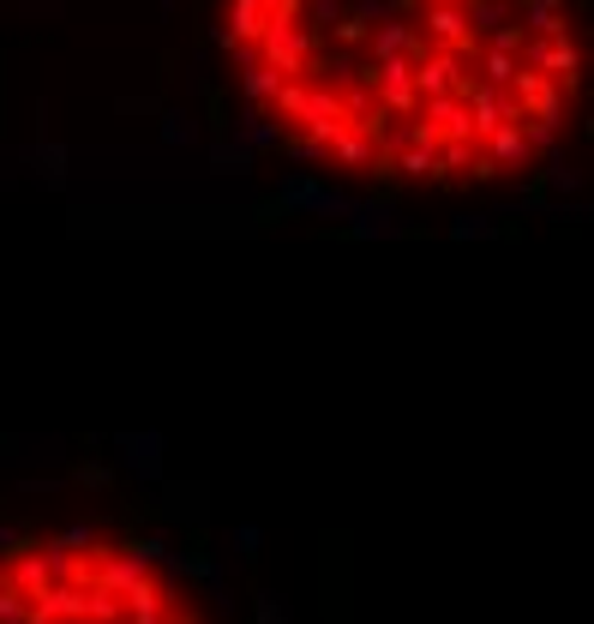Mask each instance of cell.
<instances>
[{
    "mask_svg": "<svg viewBox=\"0 0 594 624\" xmlns=\"http://www.w3.org/2000/svg\"><path fill=\"white\" fill-rule=\"evenodd\" d=\"M277 204L282 216H294V211H313V216H354V199L349 192H337V187H325V180H313L301 168V175H282V187H277Z\"/></svg>",
    "mask_w": 594,
    "mask_h": 624,
    "instance_id": "obj_1",
    "label": "cell"
},
{
    "mask_svg": "<svg viewBox=\"0 0 594 624\" xmlns=\"http://www.w3.org/2000/svg\"><path fill=\"white\" fill-rule=\"evenodd\" d=\"M313 48H318V36L306 31V24H265V31H258V60L277 67L282 79H306Z\"/></svg>",
    "mask_w": 594,
    "mask_h": 624,
    "instance_id": "obj_2",
    "label": "cell"
},
{
    "mask_svg": "<svg viewBox=\"0 0 594 624\" xmlns=\"http://www.w3.org/2000/svg\"><path fill=\"white\" fill-rule=\"evenodd\" d=\"M522 67L546 72V79L558 84V91H577L582 84V48L570 43V36H534V43H522Z\"/></svg>",
    "mask_w": 594,
    "mask_h": 624,
    "instance_id": "obj_3",
    "label": "cell"
},
{
    "mask_svg": "<svg viewBox=\"0 0 594 624\" xmlns=\"http://www.w3.org/2000/svg\"><path fill=\"white\" fill-rule=\"evenodd\" d=\"M361 79L378 91L385 115H414V108H421V96H414V79H409V60H402V55L366 60V67H361Z\"/></svg>",
    "mask_w": 594,
    "mask_h": 624,
    "instance_id": "obj_4",
    "label": "cell"
},
{
    "mask_svg": "<svg viewBox=\"0 0 594 624\" xmlns=\"http://www.w3.org/2000/svg\"><path fill=\"white\" fill-rule=\"evenodd\" d=\"M510 96L522 103V115H529V120H546V127H558V120H565V91H558L546 72H534V67H517Z\"/></svg>",
    "mask_w": 594,
    "mask_h": 624,
    "instance_id": "obj_5",
    "label": "cell"
},
{
    "mask_svg": "<svg viewBox=\"0 0 594 624\" xmlns=\"http://www.w3.org/2000/svg\"><path fill=\"white\" fill-rule=\"evenodd\" d=\"M306 127V139H318V144H330L342 127H349V103H342V91H325V84H306V103H301V115H294Z\"/></svg>",
    "mask_w": 594,
    "mask_h": 624,
    "instance_id": "obj_6",
    "label": "cell"
},
{
    "mask_svg": "<svg viewBox=\"0 0 594 624\" xmlns=\"http://www.w3.org/2000/svg\"><path fill=\"white\" fill-rule=\"evenodd\" d=\"M469 67V60L457 55V48H426L421 60L409 67V79H414V96H438V91H450V79Z\"/></svg>",
    "mask_w": 594,
    "mask_h": 624,
    "instance_id": "obj_7",
    "label": "cell"
},
{
    "mask_svg": "<svg viewBox=\"0 0 594 624\" xmlns=\"http://www.w3.org/2000/svg\"><path fill=\"white\" fill-rule=\"evenodd\" d=\"M481 144H486V163L493 168H529L534 163V144H529V132H522V120H498Z\"/></svg>",
    "mask_w": 594,
    "mask_h": 624,
    "instance_id": "obj_8",
    "label": "cell"
},
{
    "mask_svg": "<svg viewBox=\"0 0 594 624\" xmlns=\"http://www.w3.org/2000/svg\"><path fill=\"white\" fill-rule=\"evenodd\" d=\"M258 31H265V0H229V12H222V24L210 31V43L217 48L258 43Z\"/></svg>",
    "mask_w": 594,
    "mask_h": 624,
    "instance_id": "obj_9",
    "label": "cell"
},
{
    "mask_svg": "<svg viewBox=\"0 0 594 624\" xmlns=\"http://www.w3.org/2000/svg\"><path fill=\"white\" fill-rule=\"evenodd\" d=\"M421 120H433L438 139H474L469 127V103H462L457 91H438V96H421V108H414Z\"/></svg>",
    "mask_w": 594,
    "mask_h": 624,
    "instance_id": "obj_10",
    "label": "cell"
},
{
    "mask_svg": "<svg viewBox=\"0 0 594 624\" xmlns=\"http://www.w3.org/2000/svg\"><path fill=\"white\" fill-rule=\"evenodd\" d=\"M517 7V24L534 36H570V12L565 0H510Z\"/></svg>",
    "mask_w": 594,
    "mask_h": 624,
    "instance_id": "obj_11",
    "label": "cell"
},
{
    "mask_svg": "<svg viewBox=\"0 0 594 624\" xmlns=\"http://www.w3.org/2000/svg\"><path fill=\"white\" fill-rule=\"evenodd\" d=\"M31 607L49 612L54 624H85V588H78V583H49Z\"/></svg>",
    "mask_w": 594,
    "mask_h": 624,
    "instance_id": "obj_12",
    "label": "cell"
},
{
    "mask_svg": "<svg viewBox=\"0 0 594 624\" xmlns=\"http://www.w3.org/2000/svg\"><path fill=\"white\" fill-rule=\"evenodd\" d=\"M121 463L133 468L138 480H157L162 475V439H157V432H126V439H121Z\"/></svg>",
    "mask_w": 594,
    "mask_h": 624,
    "instance_id": "obj_13",
    "label": "cell"
},
{
    "mask_svg": "<svg viewBox=\"0 0 594 624\" xmlns=\"http://www.w3.org/2000/svg\"><path fill=\"white\" fill-rule=\"evenodd\" d=\"M349 240H373V235H397V211H390V199H373V204H361L354 199V216H349V228H342Z\"/></svg>",
    "mask_w": 594,
    "mask_h": 624,
    "instance_id": "obj_14",
    "label": "cell"
},
{
    "mask_svg": "<svg viewBox=\"0 0 594 624\" xmlns=\"http://www.w3.org/2000/svg\"><path fill=\"white\" fill-rule=\"evenodd\" d=\"M282 139H289V132H282V120L277 115H265V108H246V115H241V144H246V151H277V144Z\"/></svg>",
    "mask_w": 594,
    "mask_h": 624,
    "instance_id": "obj_15",
    "label": "cell"
},
{
    "mask_svg": "<svg viewBox=\"0 0 594 624\" xmlns=\"http://www.w3.org/2000/svg\"><path fill=\"white\" fill-rule=\"evenodd\" d=\"M390 168H397L402 180H426V175L438 180V151L433 144H397V151H390Z\"/></svg>",
    "mask_w": 594,
    "mask_h": 624,
    "instance_id": "obj_16",
    "label": "cell"
},
{
    "mask_svg": "<svg viewBox=\"0 0 594 624\" xmlns=\"http://www.w3.org/2000/svg\"><path fill=\"white\" fill-rule=\"evenodd\" d=\"M474 67H481V84H493V91H510V79H517L522 60L505 55V48H481V55H474Z\"/></svg>",
    "mask_w": 594,
    "mask_h": 624,
    "instance_id": "obj_17",
    "label": "cell"
},
{
    "mask_svg": "<svg viewBox=\"0 0 594 624\" xmlns=\"http://www.w3.org/2000/svg\"><path fill=\"white\" fill-rule=\"evenodd\" d=\"M210 168H217V175H246V168H253V151H246L241 139H229V132H222V139L210 144Z\"/></svg>",
    "mask_w": 594,
    "mask_h": 624,
    "instance_id": "obj_18",
    "label": "cell"
},
{
    "mask_svg": "<svg viewBox=\"0 0 594 624\" xmlns=\"http://www.w3.org/2000/svg\"><path fill=\"white\" fill-rule=\"evenodd\" d=\"M277 84H282V72L265 67V60H253V67H246V79H241V91H246V103H253V108H265L270 96H277Z\"/></svg>",
    "mask_w": 594,
    "mask_h": 624,
    "instance_id": "obj_19",
    "label": "cell"
},
{
    "mask_svg": "<svg viewBox=\"0 0 594 624\" xmlns=\"http://www.w3.org/2000/svg\"><path fill=\"white\" fill-rule=\"evenodd\" d=\"M25 163L37 168L49 187H61V180H66V151H61V144H37V151H25Z\"/></svg>",
    "mask_w": 594,
    "mask_h": 624,
    "instance_id": "obj_20",
    "label": "cell"
},
{
    "mask_svg": "<svg viewBox=\"0 0 594 624\" xmlns=\"http://www.w3.org/2000/svg\"><path fill=\"white\" fill-rule=\"evenodd\" d=\"M193 139H198V120L186 115V108H162V144L181 151V144H193Z\"/></svg>",
    "mask_w": 594,
    "mask_h": 624,
    "instance_id": "obj_21",
    "label": "cell"
},
{
    "mask_svg": "<svg viewBox=\"0 0 594 624\" xmlns=\"http://www.w3.org/2000/svg\"><path fill=\"white\" fill-rule=\"evenodd\" d=\"M301 103H306V79H282L277 96H270L265 108H277V120H294V115H301Z\"/></svg>",
    "mask_w": 594,
    "mask_h": 624,
    "instance_id": "obj_22",
    "label": "cell"
},
{
    "mask_svg": "<svg viewBox=\"0 0 594 624\" xmlns=\"http://www.w3.org/2000/svg\"><path fill=\"white\" fill-rule=\"evenodd\" d=\"M126 552H133L145 571H157V564L169 559V540H162V535H133V540H126Z\"/></svg>",
    "mask_w": 594,
    "mask_h": 624,
    "instance_id": "obj_23",
    "label": "cell"
},
{
    "mask_svg": "<svg viewBox=\"0 0 594 624\" xmlns=\"http://www.w3.org/2000/svg\"><path fill=\"white\" fill-rule=\"evenodd\" d=\"M258 540H265V535H258L253 523H241V528L229 535V547H222V559H229V564H234V559H241V564H246V559H258Z\"/></svg>",
    "mask_w": 594,
    "mask_h": 624,
    "instance_id": "obj_24",
    "label": "cell"
},
{
    "mask_svg": "<svg viewBox=\"0 0 594 624\" xmlns=\"http://www.w3.org/2000/svg\"><path fill=\"white\" fill-rule=\"evenodd\" d=\"M31 612V595H19L13 583H0V624H25Z\"/></svg>",
    "mask_w": 594,
    "mask_h": 624,
    "instance_id": "obj_25",
    "label": "cell"
},
{
    "mask_svg": "<svg viewBox=\"0 0 594 624\" xmlns=\"http://www.w3.org/2000/svg\"><path fill=\"white\" fill-rule=\"evenodd\" d=\"M277 151L289 156V163H325V144H318V139H306V132H301V139H282Z\"/></svg>",
    "mask_w": 594,
    "mask_h": 624,
    "instance_id": "obj_26",
    "label": "cell"
},
{
    "mask_svg": "<svg viewBox=\"0 0 594 624\" xmlns=\"http://www.w3.org/2000/svg\"><path fill=\"white\" fill-rule=\"evenodd\" d=\"M49 547H61V552H85V547H97V528H90V523H73V528H61V535H54Z\"/></svg>",
    "mask_w": 594,
    "mask_h": 624,
    "instance_id": "obj_27",
    "label": "cell"
},
{
    "mask_svg": "<svg viewBox=\"0 0 594 624\" xmlns=\"http://www.w3.org/2000/svg\"><path fill=\"white\" fill-rule=\"evenodd\" d=\"M546 187H558V192H577L582 180H577V168H570L565 156H546Z\"/></svg>",
    "mask_w": 594,
    "mask_h": 624,
    "instance_id": "obj_28",
    "label": "cell"
},
{
    "mask_svg": "<svg viewBox=\"0 0 594 624\" xmlns=\"http://www.w3.org/2000/svg\"><path fill=\"white\" fill-rule=\"evenodd\" d=\"M486 36H493L486 48H505V55H522V43H529V31H522V24H498V31H486Z\"/></svg>",
    "mask_w": 594,
    "mask_h": 624,
    "instance_id": "obj_29",
    "label": "cell"
},
{
    "mask_svg": "<svg viewBox=\"0 0 594 624\" xmlns=\"http://www.w3.org/2000/svg\"><path fill=\"white\" fill-rule=\"evenodd\" d=\"M258 624H289V600L265 588V595H258Z\"/></svg>",
    "mask_w": 594,
    "mask_h": 624,
    "instance_id": "obj_30",
    "label": "cell"
},
{
    "mask_svg": "<svg viewBox=\"0 0 594 624\" xmlns=\"http://www.w3.org/2000/svg\"><path fill=\"white\" fill-rule=\"evenodd\" d=\"M354 7V19H366V24H378V19H397V7L390 0H349Z\"/></svg>",
    "mask_w": 594,
    "mask_h": 624,
    "instance_id": "obj_31",
    "label": "cell"
},
{
    "mask_svg": "<svg viewBox=\"0 0 594 624\" xmlns=\"http://www.w3.org/2000/svg\"><path fill=\"white\" fill-rule=\"evenodd\" d=\"M450 235H457V240H474V235H493V216H457V223H450Z\"/></svg>",
    "mask_w": 594,
    "mask_h": 624,
    "instance_id": "obj_32",
    "label": "cell"
},
{
    "mask_svg": "<svg viewBox=\"0 0 594 624\" xmlns=\"http://www.w3.org/2000/svg\"><path fill=\"white\" fill-rule=\"evenodd\" d=\"M366 31H373V24L354 19V12H349V19H337V43H366Z\"/></svg>",
    "mask_w": 594,
    "mask_h": 624,
    "instance_id": "obj_33",
    "label": "cell"
},
{
    "mask_svg": "<svg viewBox=\"0 0 594 624\" xmlns=\"http://www.w3.org/2000/svg\"><path fill=\"white\" fill-rule=\"evenodd\" d=\"M306 12H313V24H337L342 19V0H306Z\"/></svg>",
    "mask_w": 594,
    "mask_h": 624,
    "instance_id": "obj_34",
    "label": "cell"
},
{
    "mask_svg": "<svg viewBox=\"0 0 594 624\" xmlns=\"http://www.w3.org/2000/svg\"><path fill=\"white\" fill-rule=\"evenodd\" d=\"M78 480H85V487H109V468H102V463H78Z\"/></svg>",
    "mask_w": 594,
    "mask_h": 624,
    "instance_id": "obj_35",
    "label": "cell"
},
{
    "mask_svg": "<svg viewBox=\"0 0 594 624\" xmlns=\"http://www.w3.org/2000/svg\"><path fill=\"white\" fill-rule=\"evenodd\" d=\"M19 547H25V535H19V528H7V523H0V559H7V552H19Z\"/></svg>",
    "mask_w": 594,
    "mask_h": 624,
    "instance_id": "obj_36",
    "label": "cell"
},
{
    "mask_svg": "<svg viewBox=\"0 0 594 624\" xmlns=\"http://www.w3.org/2000/svg\"><path fill=\"white\" fill-rule=\"evenodd\" d=\"M25 624H54V619H49V612H37V607H31V612H25Z\"/></svg>",
    "mask_w": 594,
    "mask_h": 624,
    "instance_id": "obj_37",
    "label": "cell"
},
{
    "mask_svg": "<svg viewBox=\"0 0 594 624\" xmlns=\"http://www.w3.org/2000/svg\"><path fill=\"white\" fill-rule=\"evenodd\" d=\"M421 7H462V0H421Z\"/></svg>",
    "mask_w": 594,
    "mask_h": 624,
    "instance_id": "obj_38",
    "label": "cell"
}]
</instances>
